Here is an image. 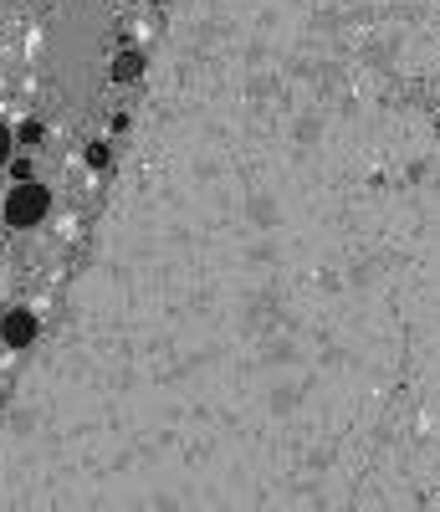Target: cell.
<instances>
[{
	"label": "cell",
	"mask_w": 440,
	"mask_h": 512,
	"mask_svg": "<svg viewBox=\"0 0 440 512\" xmlns=\"http://www.w3.org/2000/svg\"><path fill=\"white\" fill-rule=\"evenodd\" d=\"M440 482V0H174L134 154L0 410V507Z\"/></svg>",
	"instance_id": "6da1fadb"
},
{
	"label": "cell",
	"mask_w": 440,
	"mask_h": 512,
	"mask_svg": "<svg viewBox=\"0 0 440 512\" xmlns=\"http://www.w3.org/2000/svg\"><path fill=\"white\" fill-rule=\"evenodd\" d=\"M47 210H52V195H47V185H31V180H21V185L6 195V221H11L16 231H31V226H41V221H47Z\"/></svg>",
	"instance_id": "7a4b0ae2"
},
{
	"label": "cell",
	"mask_w": 440,
	"mask_h": 512,
	"mask_svg": "<svg viewBox=\"0 0 440 512\" xmlns=\"http://www.w3.org/2000/svg\"><path fill=\"white\" fill-rule=\"evenodd\" d=\"M36 338H41V318L31 308H11L0 318V344L6 349H36Z\"/></svg>",
	"instance_id": "3957f363"
},
{
	"label": "cell",
	"mask_w": 440,
	"mask_h": 512,
	"mask_svg": "<svg viewBox=\"0 0 440 512\" xmlns=\"http://www.w3.org/2000/svg\"><path fill=\"white\" fill-rule=\"evenodd\" d=\"M144 72H149V57L144 52H123L118 67H113V82H134V77L144 82Z\"/></svg>",
	"instance_id": "277c9868"
},
{
	"label": "cell",
	"mask_w": 440,
	"mask_h": 512,
	"mask_svg": "<svg viewBox=\"0 0 440 512\" xmlns=\"http://www.w3.org/2000/svg\"><path fill=\"white\" fill-rule=\"evenodd\" d=\"M113 164V149L108 144H87V169H108Z\"/></svg>",
	"instance_id": "5b68a950"
},
{
	"label": "cell",
	"mask_w": 440,
	"mask_h": 512,
	"mask_svg": "<svg viewBox=\"0 0 440 512\" xmlns=\"http://www.w3.org/2000/svg\"><path fill=\"white\" fill-rule=\"evenodd\" d=\"M6 154H11V128L0 123V164H6Z\"/></svg>",
	"instance_id": "8992f818"
}]
</instances>
